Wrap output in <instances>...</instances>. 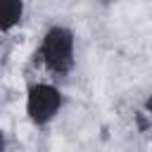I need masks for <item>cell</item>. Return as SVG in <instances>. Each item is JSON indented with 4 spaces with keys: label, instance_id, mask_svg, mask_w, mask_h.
Wrapping results in <instances>:
<instances>
[{
    "label": "cell",
    "instance_id": "6da1fadb",
    "mask_svg": "<svg viewBox=\"0 0 152 152\" xmlns=\"http://www.w3.org/2000/svg\"><path fill=\"white\" fill-rule=\"evenodd\" d=\"M40 57L52 74H66L74 66V33L64 26H52L40 43Z\"/></svg>",
    "mask_w": 152,
    "mask_h": 152
},
{
    "label": "cell",
    "instance_id": "7a4b0ae2",
    "mask_svg": "<svg viewBox=\"0 0 152 152\" xmlns=\"http://www.w3.org/2000/svg\"><path fill=\"white\" fill-rule=\"evenodd\" d=\"M62 107V93L59 88L50 86V83H36L28 88L26 95V114L36 126H45L50 124L57 112Z\"/></svg>",
    "mask_w": 152,
    "mask_h": 152
},
{
    "label": "cell",
    "instance_id": "3957f363",
    "mask_svg": "<svg viewBox=\"0 0 152 152\" xmlns=\"http://www.w3.org/2000/svg\"><path fill=\"white\" fill-rule=\"evenodd\" d=\"M24 2L21 0H0V31H10L21 21Z\"/></svg>",
    "mask_w": 152,
    "mask_h": 152
},
{
    "label": "cell",
    "instance_id": "277c9868",
    "mask_svg": "<svg viewBox=\"0 0 152 152\" xmlns=\"http://www.w3.org/2000/svg\"><path fill=\"white\" fill-rule=\"evenodd\" d=\"M0 147H5V135H2V131H0Z\"/></svg>",
    "mask_w": 152,
    "mask_h": 152
},
{
    "label": "cell",
    "instance_id": "5b68a950",
    "mask_svg": "<svg viewBox=\"0 0 152 152\" xmlns=\"http://www.w3.org/2000/svg\"><path fill=\"white\" fill-rule=\"evenodd\" d=\"M2 150H5V147H0V152H2Z\"/></svg>",
    "mask_w": 152,
    "mask_h": 152
}]
</instances>
